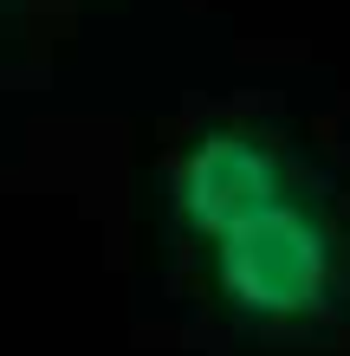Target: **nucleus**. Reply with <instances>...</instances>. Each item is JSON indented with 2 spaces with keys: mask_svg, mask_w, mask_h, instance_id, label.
<instances>
[{
  "mask_svg": "<svg viewBox=\"0 0 350 356\" xmlns=\"http://www.w3.org/2000/svg\"><path fill=\"white\" fill-rule=\"evenodd\" d=\"M201 253H208L214 305L253 330L331 324L350 298V240L337 234V220L324 214V201L312 188L228 227Z\"/></svg>",
  "mask_w": 350,
  "mask_h": 356,
  "instance_id": "nucleus-1",
  "label": "nucleus"
},
{
  "mask_svg": "<svg viewBox=\"0 0 350 356\" xmlns=\"http://www.w3.org/2000/svg\"><path fill=\"white\" fill-rule=\"evenodd\" d=\"M299 188H305L299 162L273 130H260V123H208L169 156L162 195H169V220L195 246H208L228 227L299 195Z\"/></svg>",
  "mask_w": 350,
  "mask_h": 356,
  "instance_id": "nucleus-2",
  "label": "nucleus"
}]
</instances>
